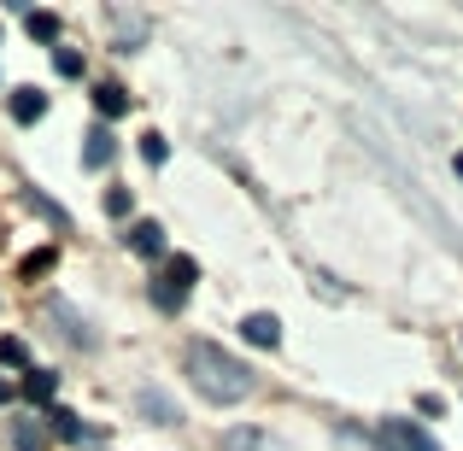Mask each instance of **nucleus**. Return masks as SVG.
Masks as SVG:
<instances>
[{
  "label": "nucleus",
  "mask_w": 463,
  "mask_h": 451,
  "mask_svg": "<svg viewBox=\"0 0 463 451\" xmlns=\"http://www.w3.org/2000/svg\"><path fill=\"white\" fill-rule=\"evenodd\" d=\"M188 381L200 399H212V405H241V399L252 393V370L235 358V352H223L217 340H194L188 346Z\"/></svg>",
  "instance_id": "obj_1"
},
{
  "label": "nucleus",
  "mask_w": 463,
  "mask_h": 451,
  "mask_svg": "<svg viewBox=\"0 0 463 451\" xmlns=\"http://www.w3.org/2000/svg\"><path fill=\"white\" fill-rule=\"evenodd\" d=\"M200 282V264L188 258V252H170V264H165V276H158V287H153V299L165 305V311H176L182 299H188V287Z\"/></svg>",
  "instance_id": "obj_2"
},
{
  "label": "nucleus",
  "mask_w": 463,
  "mask_h": 451,
  "mask_svg": "<svg viewBox=\"0 0 463 451\" xmlns=\"http://www.w3.org/2000/svg\"><path fill=\"white\" fill-rule=\"evenodd\" d=\"M382 440L393 446V451H440L429 434L417 428V422H382Z\"/></svg>",
  "instance_id": "obj_3"
},
{
  "label": "nucleus",
  "mask_w": 463,
  "mask_h": 451,
  "mask_svg": "<svg viewBox=\"0 0 463 451\" xmlns=\"http://www.w3.org/2000/svg\"><path fill=\"white\" fill-rule=\"evenodd\" d=\"M129 252H141V258H158V252H165V229L153 223V217H141V223H129Z\"/></svg>",
  "instance_id": "obj_4"
},
{
  "label": "nucleus",
  "mask_w": 463,
  "mask_h": 451,
  "mask_svg": "<svg viewBox=\"0 0 463 451\" xmlns=\"http://www.w3.org/2000/svg\"><path fill=\"white\" fill-rule=\"evenodd\" d=\"M82 141H89V147H82V164H89V170H106V164H112V153H118V141H112V129H89V136H82Z\"/></svg>",
  "instance_id": "obj_5"
},
{
  "label": "nucleus",
  "mask_w": 463,
  "mask_h": 451,
  "mask_svg": "<svg viewBox=\"0 0 463 451\" xmlns=\"http://www.w3.org/2000/svg\"><path fill=\"white\" fill-rule=\"evenodd\" d=\"M12 117H18V124H42L47 117V94L42 89H12Z\"/></svg>",
  "instance_id": "obj_6"
},
{
  "label": "nucleus",
  "mask_w": 463,
  "mask_h": 451,
  "mask_svg": "<svg viewBox=\"0 0 463 451\" xmlns=\"http://www.w3.org/2000/svg\"><path fill=\"white\" fill-rule=\"evenodd\" d=\"M241 334H247L252 346H276V340H282V323H276L270 311H252L247 323H241Z\"/></svg>",
  "instance_id": "obj_7"
},
{
  "label": "nucleus",
  "mask_w": 463,
  "mask_h": 451,
  "mask_svg": "<svg viewBox=\"0 0 463 451\" xmlns=\"http://www.w3.org/2000/svg\"><path fill=\"white\" fill-rule=\"evenodd\" d=\"M53 393H59V375L53 370H24V399H30V405H47Z\"/></svg>",
  "instance_id": "obj_8"
},
{
  "label": "nucleus",
  "mask_w": 463,
  "mask_h": 451,
  "mask_svg": "<svg viewBox=\"0 0 463 451\" xmlns=\"http://www.w3.org/2000/svg\"><path fill=\"white\" fill-rule=\"evenodd\" d=\"M223 451H282V446L264 428H235V434H223Z\"/></svg>",
  "instance_id": "obj_9"
},
{
  "label": "nucleus",
  "mask_w": 463,
  "mask_h": 451,
  "mask_svg": "<svg viewBox=\"0 0 463 451\" xmlns=\"http://www.w3.org/2000/svg\"><path fill=\"white\" fill-rule=\"evenodd\" d=\"M94 112H100V117H124L129 112V94L118 89V82H100V89H94Z\"/></svg>",
  "instance_id": "obj_10"
},
{
  "label": "nucleus",
  "mask_w": 463,
  "mask_h": 451,
  "mask_svg": "<svg viewBox=\"0 0 463 451\" xmlns=\"http://www.w3.org/2000/svg\"><path fill=\"white\" fill-rule=\"evenodd\" d=\"M0 370H30V346L18 334H0Z\"/></svg>",
  "instance_id": "obj_11"
},
{
  "label": "nucleus",
  "mask_w": 463,
  "mask_h": 451,
  "mask_svg": "<svg viewBox=\"0 0 463 451\" xmlns=\"http://www.w3.org/2000/svg\"><path fill=\"white\" fill-rule=\"evenodd\" d=\"M24 30H30L35 42H59V18L53 12H24Z\"/></svg>",
  "instance_id": "obj_12"
},
{
  "label": "nucleus",
  "mask_w": 463,
  "mask_h": 451,
  "mask_svg": "<svg viewBox=\"0 0 463 451\" xmlns=\"http://www.w3.org/2000/svg\"><path fill=\"white\" fill-rule=\"evenodd\" d=\"M47 428H53L59 440H82V434H89V428H82V417H77V410H53V417H47Z\"/></svg>",
  "instance_id": "obj_13"
},
{
  "label": "nucleus",
  "mask_w": 463,
  "mask_h": 451,
  "mask_svg": "<svg viewBox=\"0 0 463 451\" xmlns=\"http://www.w3.org/2000/svg\"><path fill=\"white\" fill-rule=\"evenodd\" d=\"M12 440H18V451H47L42 422H12Z\"/></svg>",
  "instance_id": "obj_14"
},
{
  "label": "nucleus",
  "mask_w": 463,
  "mask_h": 451,
  "mask_svg": "<svg viewBox=\"0 0 463 451\" xmlns=\"http://www.w3.org/2000/svg\"><path fill=\"white\" fill-rule=\"evenodd\" d=\"M141 158H147V164H165V158H170V141L158 136V129H147V136H141Z\"/></svg>",
  "instance_id": "obj_15"
},
{
  "label": "nucleus",
  "mask_w": 463,
  "mask_h": 451,
  "mask_svg": "<svg viewBox=\"0 0 463 451\" xmlns=\"http://www.w3.org/2000/svg\"><path fill=\"white\" fill-rule=\"evenodd\" d=\"M129 211H136V193H129V188H112V193H106V217H129Z\"/></svg>",
  "instance_id": "obj_16"
},
{
  "label": "nucleus",
  "mask_w": 463,
  "mask_h": 451,
  "mask_svg": "<svg viewBox=\"0 0 463 451\" xmlns=\"http://www.w3.org/2000/svg\"><path fill=\"white\" fill-rule=\"evenodd\" d=\"M53 70H59V77H82V53L59 47V53H53Z\"/></svg>",
  "instance_id": "obj_17"
},
{
  "label": "nucleus",
  "mask_w": 463,
  "mask_h": 451,
  "mask_svg": "<svg viewBox=\"0 0 463 451\" xmlns=\"http://www.w3.org/2000/svg\"><path fill=\"white\" fill-rule=\"evenodd\" d=\"M42 270H53V247H42V252L24 258V276H42Z\"/></svg>",
  "instance_id": "obj_18"
},
{
  "label": "nucleus",
  "mask_w": 463,
  "mask_h": 451,
  "mask_svg": "<svg viewBox=\"0 0 463 451\" xmlns=\"http://www.w3.org/2000/svg\"><path fill=\"white\" fill-rule=\"evenodd\" d=\"M6 399H12V381H6V375H0V405H6Z\"/></svg>",
  "instance_id": "obj_19"
}]
</instances>
